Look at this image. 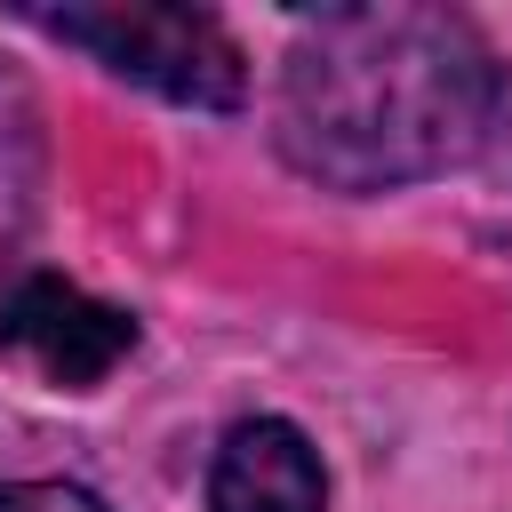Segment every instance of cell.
I'll return each instance as SVG.
<instances>
[{
    "label": "cell",
    "instance_id": "1",
    "mask_svg": "<svg viewBox=\"0 0 512 512\" xmlns=\"http://www.w3.org/2000/svg\"><path fill=\"white\" fill-rule=\"evenodd\" d=\"M512 112V72L456 8H320L280 56L272 144L320 192H408L472 168Z\"/></svg>",
    "mask_w": 512,
    "mask_h": 512
},
{
    "label": "cell",
    "instance_id": "2",
    "mask_svg": "<svg viewBox=\"0 0 512 512\" xmlns=\"http://www.w3.org/2000/svg\"><path fill=\"white\" fill-rule=\"evenodd\" d=\"M16 16L32 32L96 56L112 80L152 88L168 104H192V112H240L248 104V48L232 40V24L216 8H184V0H64V8H40V0H24Z\"/></svg>",
    "mask_w": 512,
    "mask_h": 512
},
{
    "label": "cell",
    "instance_id": "3",
    "mask_svg": "<svg viewBox=\"0 0 512 512\" xmlns=\"http://www.w3.org/2000/svg\"><path fill=\"white\" fill-rule=\"evenodd\" d=\"M128 352H136V312H120L56 272H32L0 296V360L40 376L48 392H96Z\"/></svg>",
    "mask_w": 512,
    "mask_h": 512
},
{
    "label": "cell",
    "instance_id": "4",
    "mask_svg": "<svg viewBox=\"0 0 512 512\" xmlns=\"http://www.w3.org/2000/svg\"><path fill=\"white\" fill-rule=\"evenodd\" d=\"M208 512H328V472L304 424L240 416L208 456Z\"/></svg>",
    "mask_w": 512,
    "mask_h": 512
},
{
    "label": "cell",
    "instance_id": "5",
    "mask_svg": "<svg viewBox=\"0 0 512 512\" xmlns=\"http://www.w3.org/2000/svg\"><path fill=\"white\" fill-rule=\"evenodd\" d=\"M40 184H48V120L40 88L16 56H0V288L16 280L32 224H40Z\"/></svg>",
    "mask_w": 512,
    "mask_h": 512
},
{
    "label": "cell",
    "instance_id": "6",
    "mask_svg": "<svg viewBox=\"0 0 512 512\" xmlns=\"http://www.w3.org/2000/svg\"><path fill=\"white\" fill-rule=\"evenodd\" d=\"M0 512H112L80 480H0Z\"/></svg>",
    "mask_w": 512,
    "mask_h": 512
}]
</instances>
